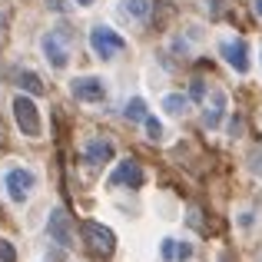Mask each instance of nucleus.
<instances>
[{"mask_svg":"<svg viewBox=\"0 0 262 262\" xmlns=\"http://www.w3.org/2000/svg\"><path fill=\"white\" fill-rule=\"evenodd\" d=\"M206 7H209V13H212V17H216V13L223 10V0H206Z\"/></svg>","mask_w":262,"mask_h":262,"instance_id":"19","label":"nucleus"},{"mask_svg":"<svg viewBox=\"0 0 262 262\" xmlns=\"http://www.w3.org/2000/svg\"><path fill=\"white\" fill-rule=\"evenodd\" d=\"M149 10H153L149 0H123V13H129L133 20H146Z\"/></svg>","mask_w":262,"mask_h":262,"instance_id":"15","label":"nucleus"},{"mask_svg":"<svg viewBox=\"0 0 262 262\" xmlns=\"http://www.w3.org/2000/svg\"><path fill=\"white\" fill-rule=\"evenodd\" d=\"M256 13H259V17H262V0H256Z\"/></svg>","mask_w":262,"mask_h":262,"instance_id":"22","label":"nucleus"},{"mask_svg":"<svg viewBox=\"0 0 262 262\" xmlns=\"http://www.w3.org/2000/svg\"><path fill=\"white\" fill-rule=\"evenodd\" d=\"M123 47H126V40H123L116 30H110V27L96 24L93 30H90V50H93L100 60H113Z\"/></svg>","mask_w":262,"mask_h":262,"instance_id":"2","label":"nucleus"},{"mask_svg":"<svg viewBox=\"0 0 262 262\" xmlns=\"http://www.w3.org/2000/svg\"><path fill=\"white\" fill-rule=\"evenodd\" d=\"M192 96H196V100H203V83H199V80L192 83Z\"/></svg>","mask_w":262,"mask_h":262,"instance_id":"21","label":"nucleus"},{"mask_svg":"<svg viewBox=\"0 0 262 262\" xmlns=\"http://www.w3.org/2000/svg\"><path fill=\"white\" fill-rule=\"evenodd\" d=\"M163 259L166 262H186V259H192V246L179 243V239H163Z\"/></svg>","mask_w":262,"mask_h":262,"instance_id":"11","label":"nucleus"},{"mask_svg":"<svg viewBox=\"0 0 262 262\" xmlns=\"http://www.w3.org/2000/svg\"><path fill=\"white\" fill-rule=\"evenodd\" d=\"M83 239H86V246L93 252H100V256H113V249H116V236H113V229L110 226H103V223H83Z\"/></svg>","mask_w":262,"mask_h":262,"instance_id":"3","label":"nucleus"},{"mask_svg":"<svg viewBox=\"0 0 262 262\" xmlns=\"http://www.w3.org/2000/svg\"><path fill=\"white\" fill-rule=\"evenodd\" d=\"M70 93L77 96V100H83V103H100V100H106V86L100 83V77H77L70 83Z\"/></svg>","mask_w":262,"mask_h":262,"instance_id":"7","label":"nucleus"},{"mask_svg":"<svg viewBox=\"0 0 262 262\" xmlns=\"http://www.w3.org/2000/svg\"><path fill=\"white\" fill-rule=\"evenodd\" d=\"M77 4H80V7H90V4H93V0H77Z\"/></svg>","mask_w":262,"mask_h":262,"instance_id":"23","label":"nucleus"},{"mask_svg":"<svg viewBox=\"0 0 262 262\" xmlns=\"http://www.w3.org/2000/svg\"><path fill=\"white\" fill-rule=\"evenodd\" d=\"M13 120H17L24 136H40V113H37V103L30 96H17L13 100Z\"/></svg>","mask_w":262,"mask_h":262,"instance_id":"4","label":"nucleus"},{"mask_svg":"<svg viewBox=\"0 0 262 262\" xmlns=\"http://www.w3.org/2000/svg\"><path fill=\"white\" fill-rule=\"evenodd\" d=\"M47 236L53 239L57 246H70L73 243V223L63 209H53L50 219H47Z\"/></svg>","mask_w":262,"mask_h":262,"instance_id":"6","label":"nucleus"},{"mask_svg":"<svg viewBox=\"0 0 262 262\" xmlns=\"http://www.w3.org/2000/svg\"><path fill=\"white\" fill-rule=\"evenodd\" d=\"M123 116H126V120H146V116H149L146 100H143V96H133V100H126V106H123Z\"/></svg>","mask_w":262,"mask_h":262,"instance_id":"16","label":"nucleus"},{"mask_svg":"<svg viewBox=\"0 0 262 262\" xmlns=\"http://www.w3.org/2000/svg\"><path fill=\"white\" fill-rule=\"evenodd\" d=\"M219 50H223V60L236 73H246V70H249V57H246V43H243V40H226Z\"/></svg>","mask_w":262,"mask_h":262,"instance_id":"9","label":"nucleus"},{"mask_svg":"<svg viewBox=\"0 0 262 262\" xmlns=\"http://www.w3.org/2000/svg\"><path fill=\"white\" fill-rule=\"evenodd\" d=\"M0 262H17V249L7 239H0Z\"/></svg>","mask_w":262,"mask_h":262,"instance_id":"18","label":"nucleus"},{"mask_svg":"<svg viewBox=\"0 0 262 262\" xmlns=\"http://www.w3.org/2000/svg\"><path fill=\"white\" fill-rule=\"evenodd\" d=\"M146 136L149 140H163V126H160V120H156V116H146Z\"/></svg>","mask_w":262,"mask_h":262,"instance_id":"17","label":"nucleus"},{"mask_svg":"<svg viewBox=\"0 0 262 262\" xmlns=\"http://www.w3.org/2000/svg\"><path fill=\"white\" fill-rule=\"evenodd\" d=\"M47 7H50V10H57V13H63V10H67L63 0H47Z\"/></svg>","mask_w":262,"mask_h":262,"instance_id":"20","label":"nucleus"},{"mask_svg":"<svg viewBox=\"0 0 262 262\" xmlns=\"http://www.w3.org/2000/svg\"><path fill=\"white\" fill-rule=\"evenodd\" d=\"M223 113H226V93H223V90H216L212 100H209V110L203 113V123H206V126H219Z\"/></svg>","mask_w":262,"mask_h":262,"instance_id":"12","label":"nucleus"},{"mask_svg":"<svg viewBox=\"0 0 262 262\" xmlns=\"http://www.w3.org/2000/svg\"><path fill=\"white\" fill-rule=\"evenodd\" d=\"M83 160L90 166H106V163L113 160V143L110 140H90L83 146Z\"/></svg>","mask_w":262,"mask_h":262,"instance_id":"10","label":"nucleus"},{"mask_svg":"<svg viewBox=\"0 0 262 262\" xmlns=\"http://www.w3.org/2000/svg\"><path fill=\"white\" fill-rule=\"evenodd\" d=\"M13 83H17L20 90H24V93H30V96H40V93L47 90V86H43V80H40V77H37L33 70H20Z\"/></svg>","mask_w":262,"mask_h":262,"instance_id":"13","label":"nucleus"},{"mask_svg":"<svg viewBox=\"0 0 262 262\" xmlns=\"http://www.w3.org/2000/svg\"><path fill=\"white\" fill-rule=\"evenodd\" d=\"M110 186H126V189H140L143 186V169L136 160H123L110 176Z\"/></svg>","mask_w":262,"mask_h":262,"instance_id":"8","label":"nucleus"},{"mask_svg":"<svg viewBox=\"0 0 262 262\" xmlns=\"http://www.w3.org/2000/svg\"><path fill=\"white\" fill-rule=\"evenodd\" d=\"M163 110H166L169 116H186V113H189V96H183V93H169L166 100H163Z\"/></svg>","mask_w":262,"mask_h":262,"instance_id":"14","label":"nucleus"},{"mask_svg":"<svg viewBox=\"0 0 262 262\" xmlns=\"http://www.w3.org/2000/svg\"><path fill=\"white\" fill-rule=\"evenodd\" d=\"M40 47H43V57L50 60L57 70H63L67 63H70V50H73V40L67 30H50L43 33V40H40Z\"/></svg>","mask_w":262,"mask_h":262,"instance_id":"1","label":"nucleus"},{"mask_svg":"<svg viewBox=\"0 0 262 262\" xmlns=\"http://www.w3.org/2000/svg\"><path fill=\"white\" fill-rule=\"evenodd\" d=\"M4 183H7V196H10L13 203H27V199H30V192H33V183H37V179H33L30 169L17 166V169H10V173H7Z\"/></svg>","mask_w":262,"mask_h":262,"instance_id":"5","label":"nucleus"}]
</instances>
